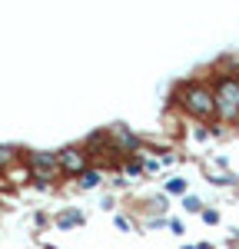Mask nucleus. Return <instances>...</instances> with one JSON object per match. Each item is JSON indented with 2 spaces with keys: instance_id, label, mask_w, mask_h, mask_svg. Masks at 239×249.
Wrapping results in <instances>:
<instances>
[{
  "instance_id": "7ed1b4c3",
  "label": "nucleus",
  "mask_w": 239,
  "mask_h": 249,
  "mask_svg": "<svg viewBox=\"0 0 239 249\" xmlns=\"http://www.w3.org/2000/svg\"><path fill=\"white\" fill-rule=\"evenodd\" d=\"M30 166L37 170L40 179H50V173L60 166V153H30Z\"/></svg>"
},
{
  "instance_id": "9d476101",
  "label": "nucleus",
  "mask_w": 239,
  "mask_h": 249,
  "mask_svg": "<svg viewBox=\"0 0 239 249\" xmlns=\"http://www.w3.org/2000/svg\"><path fill=\"white\" fill-rule=\"evenodd\" d=\"M203 219H206V223H219V213L216 210H203Z\"/></svg>"
},
{
  "instance_id": "9b49d317",
  "label": "nucleus",
  "mask_w": 239,
  "mask_h": 249,
  "mask_svg": "<svg viewBox=\"0 0 239 249\" xmlns=\"http://www.w3.org/2000/svg\"><path fill=\"white\" fill-rule=\"evenodd\" d=\"M186 249H199V246H186Z\"/></svg>"
},
{
  "instance_id": "f257e3e1",
  "label": "nucleus",
  "mask_w": 239,
  "mask_h": 249,
  "mask_svg": "<svg viewBox=\"0 0 239 249\" xmlns=\"http://www.w3.org/2000/svg\"><path fill=\"white\" fill-rule=\"evenodd\" d=\"M179 103H183V110H186V113H193V116H209V113H216V93H209V90H206V87H199V83L183 87Z\"/></svg>"
},
{
  "instance_id": "39448f33",
  "label": "nucleus",
  "mask_w": 239,
  "mask_h": 249,
  "mask_svg": "<svg viewBox=\"0 0 239 249\" xmlns=\"http://www.w3.org/2000/svg\"><path fill=\"white\" fill-rule=\"evenodd\" d=\"M100 179H103V176H100L97 170H86L83 176H80V186H83V190H93V186H97Z\"/></svg>"
},
{
  "instance_id": "6e6552de",
  "label": "nucleus",
  "mask_w": 239,
  "mask_h": 249,
  "mask_svg": "<svg viewBox=\"0 0 239 249\" xmlns=\"http://www.w3.org/2000/svg\"><path fill=\"white\" fill-rule=\"evenodd\" d=\"M183 206H186L189 213H203V203H199L196 196H186V199H183Z\"/></svg>"
},
{
  "instance_id": "1a4fd4ad",
  "label": "nucleus",
  "mask_w": 239,
  "mask_h": 249,
  "mask_svg": "<svg viewBox=\"0 0 239 249\" xmlns=\"http://www.w3.org/2000/svg\"><path fill=\"white\" fill-rule=\"evenodd\" d=\"M166 190H170V193H186V179H170Z\"/></svg>"
},
{
  "instance_id": "423d86ee",
  "label": "nucleus",
  "mask_w": 239,
  "mask_h": 249,
  "mask_svg": "<svg viewBox=\"0 0 239 249\" xmlns=\"http://www.w3.org/2000/svg\"><path fill=\"white\" fill-rule=\"evenodd\" d=\"M57 223L60 226H73V223H83V216H80V213H63Z\"/></svg>"
},
{
  "instance_id": "f03ea898",
  "label": "nucleus",
  "mask_w": 239,
  "mask_h": 249,
  "mask_svg": "<svg viewBox=\"0 0 239 249\" xmlns=\"http://www.w3.org/2000/svg\"><path fill=\"white\" fill-rule=\"evenodd\" d=\"M216 110L222 116L239 113V80L236 77H222L216 83Z\"/></svg>"
},
{
  "instance_id": "0eeeda50",
  "label": "nucleus",
  "mask_w": 239,
  "mask_h": 249,
  "mask_svg": "<svg viewBox=\"0 0 239 249\" xmlns=\"http://www.w3.org/2000/svg\"><path fill=\"white\" fill-rule=\"evenodd\" d=\"M17 160V153L10 150V146H0V166H7V163H14Z\"/></svg>"
},
{
  "instance_id": "20e7f679",
  "label": "nucleus",
  "mask_w": 239,
  "mask_h": 249,
  "mask_svg": "<svg viewBox=\"0 0 239 249\" xmlns=\"http://www.w3.org/2000/svg\"><path fill=\"white\" fill-rule=\"evenodd\" d=\"M60 166L67 173H86V156L80 150H63L60 153Z\"/></svg>"
}]
</instances>
